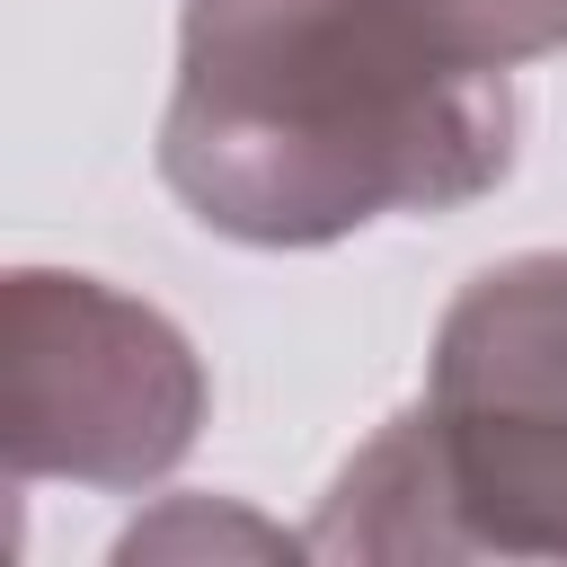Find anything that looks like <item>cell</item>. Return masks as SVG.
Segmentation results:
<instances>
[{"mask_svg": "<svg viewBox=\"0 0 567 567\" xmlns=\"http://www.w3.org/2000/svg\"><path fill=\"white\" fill-rule=\"evenodd\" d=\"M434 18L443 44H461L470 62H540V53H567V0H416Z\"/></svg>", "mask_w": 567, "mask_h": 567, "instance_id": "277c9868", "label": "cell"}, {"mask_svg": "<svg viewBox=\"0 0 567 567\" xmlns=\"http://www.w3.org/2000/svg\"><path fill=\"white\" fill-rule=\"evenodd\" d=\"M514 80L416 0H186L159 186L239 248H328L505 186Z\"/></svg>", "mask_w": 567, "mask_h": 567, "instance_id": "6da1fadb", "label": "cell"}, {"mask_svg": "<svg viewBox=\"0 0 567 567\" xmlns=\"http://www.w3.org/2000/svg\"><path fill=\"white\" fill-rule=\"evenodd\" d=\"M213 416L195 337L71 266L0 275V470L133 496L168 478Z\"/></svg>", "mask_w": 567, "mask_h": 567, "instance_id": "3957f363", "label": "cell"}, {"mask_svg": "<svg viewBox=\"0 0 567 567\" xmlns=\"http://www.w3.org/2000/svg\"><path fill=\"white\" fill-rule=\"evenodd\" d=\"M452 558H567V248L478 266L408 408Z\"/></svg>", "mask_w": 567, "mask_h": 567, "instance_id": "7a4b0ae2", "label": "cell"}]
</instances>
